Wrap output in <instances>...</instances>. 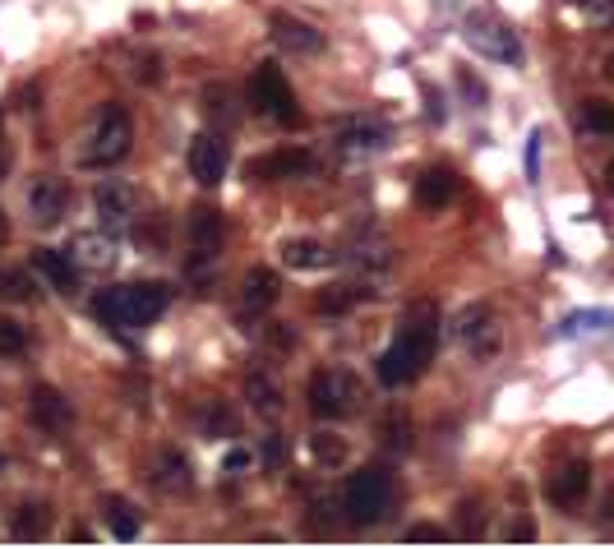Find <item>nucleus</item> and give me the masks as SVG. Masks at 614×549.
I'll use <instances>...</instances> for the list:
<instances>
[{"instance_id": "obj_1", "label": "nucleus", "mask_w": 614, "mask_h": 549, "mask_svg": "<svg viewBox=\"0 0 614 549\" xmlns=\"http://www.w3.org/2000/svg\"><path fill=\"white\" fill-rule=\"evenodd\" d=\"M434 347H439V310L434 305H411L407 323H402L398 342L374 360V374L384 388H402V383H416L434 360Z\"/></svg>"}, {"instance_id": "obj_2", "label": "nucleus", "mask_w": 614, "mask_h": 549, "mask_svg": "<svg viewBox=\"0 0 614 549\" xmlns=\"http://www.w3.org/2000/svg\"><path fill=\"white\" fill-rule=\"evenodd\" d=\"M171 305V287L167 282H130V287H111L93 300V314L107 323L111 333H125V328H148L153 319H162Z\"/></svg>"}, {"instance_id": "obj_3", "label": "nucleus", "mask_w": 614, "mask_h": 549, "mask_svg": "<svg viewBox=\"0 0 614 549\" xmlns=\"http://www.w3.org/2000/svg\"><path fill=\"white\" fill-rule=\"evenodd\" d=\"M361 402H365L361 379L351 370H342V365L310 374V411L319 420H347L361 411Z\"/></svg>"}, {"instance_id": "obj_4", "label": "nucleus", "mask_w": 614, "mask_h": 549, "mask_svg": "<svg viewBox=\"0 0 614 549\" xmlns=\"http://www.w3.org/2000/svg\"><path fill=\"white\" fill-rule=\"evenodd\" d=\"M222 213L199 203L185 222V236H190V259H185V273H190L194 287H208L217 273V250H222Z\"/></svg>"}, {"instance_id": "obj_5", "label": "nucleus", "mask_w": 614, "mask_h": 549, "mask_svg": "<svg viewBox=\"0 0 614 549\" xmlns=\"http://www.w3.org/2000/svg\"><path fill=\"white\" fill-rule=\"evenodd\" d=\"M393 503V476L379 471V466H365V471H351L347 485H342V508H347L351 522H379Z\"/></svg>"}, {"instance_id": "obj_6", "label": "nucleus", "mask_w": 614, "mask_h": 549, "mask_svg": "<svg viewBox=\"0 0 614 549\" xmlns=\"http://www.w3.org/2000/svg\"><path fill=\"white\" fill-rule=\"evenodd\" d=\"M88 153H84V167H111V162H121L134 144V125H130V111L121 102H107V107L97 111L93 120V134H88Z\"/></svg>"}, {"instance_id": "obj_7", "label": "nucleus", "mask_w": 614, "mask_h": 549, "mask_svg": "<svg viewBox=\"0 0 614 549\" xmlns=\"http://www.w3.org/2000/svg\"><path fill=\"white\" fill-rule=\"evenodd\" d=\"M342 263H351V268H356V277L365 282V291H370L374 282H379V277H388V268H393V240H388L379 227L351 231ZM370 296H374V291H370Z\"/></svg>"}, {"instance_id": "obj_8", "label": "nucleus", "mask_w": 614, "mask_h": 549, "mask_svg": "<svg viewBox=\"0 0 614 549\" xmlns=\"http://www.w3.org/2000/svg\"><path fill=\"white\" fill-rule=\"evenodd\" d=\"M250 102L259 116L268 120H282V125H296L301 120V111H296V97H291V84H287V74L277 70L273 60H264L259 70H254L250 79Z\"/></svg>"}, {"instance_id": "obj_9", "label": "nucleus", "mask_w": 614, "mask_h": 549, "mask_svg": "<svg viewBox=\"0 0 614 549\" xmlns=\"http://www.w3.org/2000/svg\"><path fill=\"white\" fill-rule=\"evenodd\" d=\"M467 47H476L481 56L490 60H504V65H518L522 60V42L518 33L504 24V19H494V14H471L467 19Z\"/></svg>"}, {"instance_id": "obj_10", "label": "nucleus", "mask_w": 614, "mask_h": 549, "mask_svg": "<svg viewBox=\"0 0 614 549\" xmlns=\"http://www.w3.org/2000/svg\"><path fill=\"white\" fill-rule=\"evenodd\" d=\"M231 167V144L222 139V134L204 130V134H194V144H190V176L204 185V190H213L217 180L227 176Z\"/></svg>"}, {"instance_id": "obj_11", "label": "nucleus", "mask_w": 614, "mask_h": 549, "mask_svg": "<svg viewBox=\"0 0 614 549\" xmlns=\"http://www.w3.org/2000/svg\"><path fill=\"white\" fill-rule=\"evenodd\" d=\"M453 333H458V342L476 360H490L494 351H499V323H494L490 305H467V310L458 314V323H453Z\"/></svg>"}, {"instance_id": "obj_12", "label": "nucleus", "mask_w": 614, "mask_h": 549, "mask_svg": "<svg viewBox=\"0 0 614 549\" xmlns=\"http://www.w3.org/2000/svg\"><path fill=\"white\" fill-rule=\"evenodd\" d=\"M93 208H97V222L107 231H116L139 213V190H134L130 180H102L93 190Z\"/></svg>"}, {"instance_id": "obj_13", "label": "nucleus", "mask_w": 614, "mask_h": 549, "mask_svg": "<svg viewBox=\"0 0 614 549\" xmlns=\"http://www.w3.org/2000/svg\"><path fill=\"white\" fill-rule=\"evenodd\" d=\"M28 213H33L37 227H61V217L70 213V185L56 180V176L33 180V190H28Z\"/></svg>"}, {"instance_id": "obj_14", "label": "nucleus", "mask_w": 614, "mask_h": 549, "mask_svg": "<svg viewBox=\"0 0 614 549\" xmlns=\"http://www.w3.org/2000/svg\"><path fill=\"white\" fill-rule=\"evenodd\" d=\"M587 490H591V466L587 462H568L545 480V499H550L554 508H578V503L587 499Z\"/></svg>"}, {"instance_id": "obj_15", "label": "nucleus", "mask_w": 614, "mask_h": 549, "mask_svg": "<svg viewBox=\"0 0 614 549\" xmlns=\"http://www.w3.org/2000/svg\"><path fill=\"white\" fill-rule=\"evenodd\" d=\"M70 259L79 263V273H107L111 263H116V236L107 227L84 231V236L70 240Z\"/></svg>"}, {"instance_id": "obj_16", "label": "nucleus", "mask_w": 614, "mask_h": 549, "mask_svg": "<svg viewBox=\"0 0 614 549\" xmlns=\"http://www.w3.org/2000/svg\"><path fill=\"white\" fill-rule=\"evenodd\" d=\"M273 37L291 56H319L324 51V33L305 24V19H296V14H273Z\"/></svg>"}, {"instance_id": "obj_17", "label": "nucleus", "mask_w": 614, "mask_h": 549, "mask_svg": "<svg viewBox=\"0 0 614 549\" xmlns=\"http://www.w3.org/2000/svg\"><path fill=\"white\" fill-rule=\"evenodd\" d=\"M28 416H33V425H42L47 434L70 430V402H65L51 383H37L33 388V397H28Z\"/></svg>"}, {"instance_id": "obj_18", "label": "nucleus", "mask_w": 614, "mask_h": 549, "mask_svg": "<svg viewBox=\"0 0 614 549\" xmlns=\"http://www.w3.org/2000/svg\"><path fill=\"white\" fill-rule=\"evenodd\" d=\"M305 171H314V157L305 148H277V153L250 162V180H291Z\"/></svg>"}, {"instance_id": "obj_19", "label": "nucleus", "mask_w": 614, "mask_h": 549, "mask_svg": "<svg viewBox=\"0 0 614 549\" xmlns=\"http://www.w3.org/2000/svg\"><path fill=\"white\" fill-rule=\"evenodd\" d=\"M388 144V125L384 120H342L338 125V148L342 153H379V148Z\"/></svg>"}, {"instance_id": "obj_20", "label": "nucleus", "mask_w": 614, "mask_h": 549, "mask_svg": "<svg viewBox=\"0 0 614 549\" xmlns=\"http://www.w3.org/2000/svg\"><path fill=\"white\" fill-rule=\"evenodd\" d=\"M277 296H282V277L273 273V268H250L241 282V310L245 314H264L277 305Z\"/></svg>"}, {"instance_id": "obj_21", "label": "nucleus", "mask_w": 614, "mask_h": 549, "mask_svg": "<svg viewBox=\"0 0 614 549\" xmlns=\"http://www.w3.org/2000/svg\"><path fill=\"white\" fill-rule=\"evenodd\" d=\"M453 194H458V176H453L448 167H430L421 180H416V203H421L425 213L448 208V203H453Z\"/></svg>"}, {"instance_id": "obj_22", "label": "nucleus", "mask_w": 614, "mask_h": 549, "mask_svg": "<svg viewBox=\"0 0 614 549\" xmlns=\"http://www.w3.org/2000/svg\"><path fill=\"white\" fill-rule=\"evenodd\" d=\"M33 268L47 277L56 291H65V296L79 287V263H74L70 254H61V250H33Z\"/></svg>"}, {"instance_id": "obj_23", "label": "nucleus", "mask_w": 614, "mask_h": 549, "mask_svg": "<svg viewBox=\"0 0 614 549\" xmlns=\"http://www.w3.org/2000/svg\"><path fill=\"white\" fill-rule=\"evenodd\" d=\"M338 259V254L319 245V240H287L282 245V263L287 268H301V273H314V268H328V263Z\"/></svg>"}, {"instance_id": "obj_24", "label": "nucleus", "mask_w": 614, "mask_h": 549, "mask_svg": "<svg viewBox=\"0 0 614 549\" xmlns=\"http://www.w3.org/2000/svg\"><path fill=\"white\" fill-rule=\"evenodd\" d=\"M199 430L208 439H236L241 434V416L231 411V402H204L199 406Z\"/></svg>"}, {"instance_id": "obj_25", "label": "nucleus", "mask_w": 614, "mask_h": 549, "mask_svg": "<svg viewBox=\"0 0 614 549\" xmlns=\"http://www.w3.org/2000/svg\"><path fill=\"white\" fill-rule=\"evenodd\" d=\"M245 393H250L254 411H259L264 420H277V416H282V388H277V383L268 379L264 370H254L250 379H245Z\"/></svg>"}, {"instance_id": "obj_26", "label": "nucleus", "mask_w": 614, "mask_h": 549, "mask_svg": "<svg viewBox=\"0 0 614 549\" xmlns=\"http://www.w3.org/2000/svg\"><path fill=\"white\" fill-rule=\"evenodd\" d=\"M204 111H208V120H222V130L241 125V111H236V93H231L227 84H208V88H204Z\"/></svg>"}, {"instance_id": "obj_27", "label": "nucleus", "mask_w": 614, "mask_h": 549, "mask_svg": "<svg viewBox=\"0 0 614 549\" xmlns=\"http://www.w3.org/2000/svg\"><path fill=\"white\" fill-rule=\"evenodd\" d=\"M157 485H162L167 494L190 490V462H185L176 448H167V453L157 457Z\"/></svg>"}, {"instance_id": "obj_28", "label": "nucleus", "mask_w": 614, "mask_h": 549, "mask_svg": "<svg viewBox=\"0 0 614 549\" xmlns=\"http://www.w3.org/2000/svg\"><path fill=\"white\" fill-rule=\"evenodd\" d=\"M33 296H37V277L28 268L0 263V300H33Z\"/></svg>"}, {"instance_id": "obj_29", "label": "nucleus", "mask_w": 614, "mask_h": 549, "mask_svg": "<svg viewBox=\"0 0 614 549\" xmlns=\"http://www.w3.org/2000/svg\"><path fill=\"white\" fill-rule=\"evenodd\" d=\"M14 536L19 540H42L47 536V508H42V503H24V508L14 513Z\"/></svg>"}, {"instance_id": "obj_30", "label": "nucleus", "mask_w": 614, "mask_h": 549, "mask_svg": "<svg viewBox=\"0 0 614 549\" xmlns=\"http://www.w3.org/2000/svg\"><path fill=\"white\" fill-rule=\"evenodd\" d=\"M361 296H365V291L347 287V282H342V287H324L319 296H314V310H319V314H347Z\"/></svg>"}, {"instance_id": "obj_31", "label": "nucleus", "mask_w": 614, "mask_h": 549, "mask_svg": "<svg viewBox=\"0 0 614 549\" xmlns=\"http://www.w3.org/2000/svg\"><path fill=\"white\" fill-rule=\"evenodd\" d=\"M107 517H111L116 540H134V536H139V517H134V508L125 499H107Z\"/></svg>"}, {"instance_id": "obj_32", "label": "nucleus", "mask_w": 614, "mask_h": 549, "mask_svg": "<svg viewBox=\"0 0 614 549\" xmlns=\"http://www.w3.org/2000/svg\"><path fill=\"white\" fill-rule=\"evenodd\" d=\"M582 125H587L591 134H614V107L610 102H601V97L582 102Z\"/></svg>"}, {"instance_id": "obj_33", "label": "nucleus", "mask_w": 614, "mask_h": 549, "mask_svg": "<svg viewBox=\"0 0 614 549\" xmlns=\"http://www.w3.org/2000/svg\"><path fill=\"white\" fill-rule=\"evenodd\" d=\"M310 453L319 466H342L347 462V443L333 439V434H319V439H310Z\"/></svg>"}, {"instance_id": "obj_34", "label": "nucleus", "mask_w": 614, "mask_h": 549, "mask_svg": "<svg viewBox=\"0 0 614 549\" xmlns=\"http://www.w3.org/2000/svg\"><path fill=\"white\" fill-rule=\"evenodd\" d=\"M24 347H28L24 328L14 319H0V356H24Z\"/></svg>"}, {"instance_id": "obj_35", "label": "nucleus", "mask_w": 614, "mask_h": 549, "mask_svg": "<svg viewBox=\"0 0 614 549\" xmlns=\"http://www.w3.org/2000/svg\"><path fill=\"white\" fill-rule=\"evenodd\" d=\"M259 457H264L268 471H282V466H287V443H282V434H268L264 448H259Z\"/></svg>"}, {"instance_id": "obj_36", "label": "nucleus", "mask_w": 614, "mask_h": 549, "mask_svg": "<svg viewBox=\"0 0 614 549\" xmlns=\"http://www.w3.org/2000/svg\"><path fill=\"white\" fill-rule=\"evenodd\" d=\"M264 337H268V347H273V351H291V347H296V333H291L287 323H268Z\"/></svg>"}, {"instance_id": "obj_37", "label": "nucleus", "mask_w": 614, "mask_h": 549, "mask_svg": "<svg viewBox=\"0 0 614 549\" xmlns=\"http://www.w3.org/2000/svg\"><path fill=\"white\" fill-rule=\"evenodd\" d=\"M407 540H444V526H434V522H416L407 531Z\"/></svg>"}, {"instance_id": "obj_38", "label": "nucleus", "mask_w": 614, "mask_h": 549, "mask_svg": "<svg viewBox=\"0 0 614 549\" xmlns=\"http://www.w3.org/2000/svg\"><path fill=\"white\" fill-rule=\"evenodd\" d=\"M388 443H398V448H407V420L388 416Z\"/></svg>"}, {"instance_id": "obj_39", "label": "nucleus", "mask_w": 614, "mask_h": 549, "mask_svg": "<svg viewBox=\"0 0 614 549\" xmlns=\"http://www.w3.org/2000/svg\"><path fill=\"white\" fill-rule=\"evenodd\" d=\"M536 536V526H531V517H518V522L508 526V540H531Z\"/></svg>"}, {"instance_id": "obj_40", "label": "nucleus", "mask_w": 614, "mask_h": 549, "mask_svg": "<svg viewBox=\"0 0 614 549\" xmlns=\"http://www.w3.org/2000/svg\"><path fill=\"white\" fill-rule=\"evenodd\" d=\"M157 84V79H162V70H157V56H148V60H139V84Z\"/></svg>"}, {"instance_id": "obj_41", "label": "nucleus", "mask_w": 614, "mask_h": 549, "mask_svg": "<svg viewBox=\"0 0 614 549\" xmlns=\"http://www.w3.org/2000/svg\"><path fill=\"white\" fill-rule=\"evenodd\" d=\"M536 157H541V134H531V148H527V171L536 176Z\"/></svg>"}, {"instance_id": "obj_42", "label": "nucleus", "mask_w": 614, "mask_h": 549, "mask_svg": "<svg viewBox=\"0 0 614 549\" xmlns=\"http://www.w3.org/2000/svg\"><path fill=\"white\" fill-rule=\"evenodd\" d=\"M241 466H250V453H241V448L227 453V471H241Z\"/></svg>"}, {"instance_id": "obj_43", "label": "nucleus", "mask_w": 614, "mask_h": 549, "mask_svg": "<svg viewBox=\"0 0 614 549\" xmlns=\"http://www.w3.org/2000/svg\"><path fill=\"white\" fill-rule=\"evenodd\" d=\"M5 236H10V227H5V213H0V240H5Z\"/></svg>"}, {"instance_id": "obj_44", "label": "nucleus", "mask_w": 614, "mask_h": 549, "mask_svg": "<svg viewBox=\"0 0 614 549\" xmlns=\"http://www.w3.org/2000/svg\"><path fill=\"white\" fill-rule=\"evenodd\" d=\"M605 74H610V79H614V56H610V65H605Z\"/></svg>"}, {"instance_id": "obj_45", "label": "nucleus", "mask_w": 614, "mask_h": 549, "mask_svg": "<svg viewBox=\"0 0 614 549\" xmlns=\"http://www.w3.org/2000/svg\"><path fill=\"white\" fill-rule=\"evenodd\" d=\"M610 180H614V162H610Z\"/></svg>"}, {"instance_id": "obj_46", "label": "nucleus", "mask_w": 614, "mask_h": 549, "mask_svg": "<svg viewBox=\"0 0 614 549\" xmlns=\"http://www.w3.org/2000/svg\"><path fill=\"white\" fill-rule=\"evenodd\" d=\"M0 466H5V457H0Z\"/></svg>"}]
</instances>
